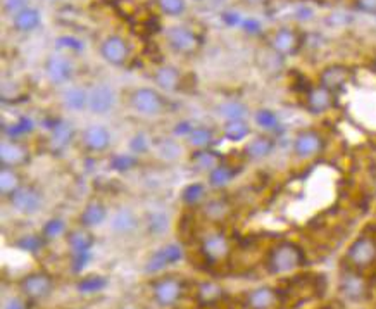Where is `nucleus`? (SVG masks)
<instances>
[{
  "instance_id": "nucleus-9",
  "label": "nucleus",
  "mask_w": 376,
  "mask_h": 309,
  "mask_svg": "<svg viewBox=\"0 0 376 309\" xmlns=\"http://www.w3.org/2000/svg\"><path fill=\"white\" fill-rule=\"evenodd\" d=\"M45 76L52 85H66L71 82L73 75H75V66H73L69 57L63 54H52L47 57L44 64Z\"/></svg>"
},
{
  "instance_id": "nucleus-47",
  "label": "nucleus",
  "mask_w": 376,
  "mask_h": 309,
  "mask_svg": "<svg viewBox=\"0 0 376 309\" xmlns=\"http://www.w3.org/2000/svg\"><path fill=\"white\" fill-rule=\"evenodd\" d=\"M147 226H149V231H152V234H162L168 228V218L161 214V212H154V214L149 216Z\"/></svg>"
},
{
  "instance_id": "nucleus-38",
  "label": "nucleus",
  "mask_w": 376,
  "mask_h": 309,
  "mask_svg": "<svg viewBox=\"0 0 376 309\" xmlns=\"http://www.w3.org/2000/svg\"><path fill=\"white\" fill-rule=\"evenodd\" d=\"M254 119L255 125L267 131V133H277V131L281 130L280 116L271 109H259L257 113H255Z\"/></svg>"
},
{
  "instance_id": "nucleus-3",
  "label": "nucleus",
  "mask_w": 376,
  "mask_h": 309,
  "mask_svg": "<svg viewBox=\"0 0 376 309\" xmlns=\"http://www.w3.org/2000/svg\"><path fill=\"white\" fill-rule=\"evenodd\" d=\"M7 200H9L11 207H13L18 214L33 216L44 206V194H42L40 188H37L35 185L23 183Z\"/></svg>"
},
{
  "instance_id": "nucleus-8",
  "label": "nucleus",
  "mask_w": 376,
  "mask_h": 309,
  "mask_svg": "<svg viewBox=\"0 0 376 309\" xmlns=\"http://www.w3.org/2000/svg\"><path fill=\"white\" fill-rule=\"evenodd\" d=\"M292 147L298 159H313L325 150V138L316 130H302L293 138Z\"/></svg>"
},
{
  "instance_id": "nucleus-4",
  "label": "nucleus",
  "mask_w": 376,
  "mask_h": 309,
  "mask_svg": "<svg viewBox=\"0 0 376 309\" xmlns=\"http://www.w3.org/2000/svg\"><path fill=\"white\" fill-rule=\"evenodd\" d=\"M130 106L143 116H159L166 109V99L156 88H137L130 95Z\"/></svg>"
},
{
  "instance_id": "nucleus-54",
  "label": "nucleus",
  "mask_w": 376,
  "mask_h": 309,
  "mask_svg": "<svg viewBox=\"0 0 376 309\" xmlns=\"http://www.w3.org/2000/svg\"><path fill=\"white\" fill-rule=\"evenodd\" d=\"M4 309H30L28 308V303H26V297L23 299V297H9V299L4 303Z\"/></svg>"
},
{
  "instance_id": "nucleus-45",
  "label": "nucleus",
  "mask_w": 376,
  "mask_h": 309,
  "mask_svg": "<svg viewBox=\"0 0 376 309\" xmlns=\"http://www.w3.org/2000/svg\"><path fill=\"white\" fill-rule=\"evenodd\" d=\"M150 147H152V142H150V138L147 137L145 133L133 135V137H131V140H130V144H128V149H130V152L137 157L149 152Z\"/></svg>"
},
{
  "instance_id": "nucleus-58",
  "label": "nucleus",
  "mask_w": 376,
  "mask_h": 309,
  "mask_svg": "<svg viewBox=\"0 0 376 309\" xmlns=\"http://www.w3.org/2000/svg\"><path fill=\"white\" fill-rule=\"evenodd\" d=\"M375 68H376V57H375Z\"/></svg>"
},
{
  "instance_id": "nucleus-41",
  "label": "nucleus",
  "mask_w": 376,
  "mask_h": 309,
  "mask_svg": "<svg viewBox=\"0 0 376 309\" xmlns=\"http://www.w3.org/2000/svg\"><path fill=\"white\" fill-rule=\"evenodd\" d=\"M106 287H107V280L99 275L81 278V280L78 281V285H76V289H78L80 293H99V292H102Z\"/></svg>"
},
{
  "instance_id": "nucleus-13",
  "label": "nucleus",
  "mask_w": 376,
  "mask_h": 309,
  "mask_svg": "<svg viewBox=\"0 0 376 309\" xmlns=\"http://www.w3.org/2000/svg\"><path fill=\"white\" fill-rule=\"evenodd\" d=\"M183 260V249L178 244H168L161 249H157L152 256L149 258L145 262V272L149 275H156L161 273L162 269H166L168 266L176 265L178 261Z\"/></svg>"
},
{
  "instance_id": "nucleus-32",
  "label": "nucleus",
  "mask_w": 376,
  "mask_h": 309,
  "mask_svg": "<svg viewBox=\"0 0 376 309\" xmlns=\"http://www.w3.org/2000/svg\"><path fill=\"white\" fill-rule=\"evenodd\" d=\"M63 102L69 111L88 109V92L81 87H69L63 94Z\"/></svg>"
},
{
  "instance_id": "nucleus-20",
  "label": "nucleus",
  "mask_w": 376,
  "mask_h": 309,
  "mask_svg": "<svg viewBox=\"0 0 376 309\" xmlns=\"http://www.w3.org/2000/svg\"><path fill=\"white\" fill-rule=\"evenodd\" d=\"M154 83L161 90L168 92V94H174L181 88L183 83V76L178 68H174L171 64H162L154 71Z\"/></svg>"
},
{
  "instance_id": "nucleus-31",
  "label": "nucleus",
  "mask_w": 376,
  "mask_h": 309,
  "mask_svg": "<svg viewBox=\"0 0 376 309\" xmlns=\"http://www.w3.org/2000/svg\"><path fill=\"white\" fill-rule=\"evenodd\" d=\"M21 185L23 180L21 175L18 173V169L2 166V169H0V194L6 197V199H9Z\"/></svg>"
},
{
  "instance_id": "nucleus-27",
  "label": "nucleus",
  "mask_w": 376,
  "mask_h": 309,
  "mask_svg": "<svg viewBox=\"0 0 376 309\" xmlns=\"http://www.w3.org/2000/svg\"><path fill=\"white\" fill-rule=\"evenodd\" d=\"M278 303V292L271 287H257L247 293L249 309H273Z\"/></svg>"
},
{
  "instance_id": "nucleus-10",
  "label": "nucleus",
  "mask_w": 376,
  "mask_h": 309,
  "mask_svg": "<svg viewBox=\"0 0 376 309\" xmlns=\"http://www.w3.org/2000/svg\"><path fill=\"white\" fill-rule=\"evenodd\" d=\"M269 47L274 50L280 57H290L296 54L302 47V35L297 30L283 26V28L277 30L271 37Z\"/></svg>"
},
{
  "instance_id": "nucleus-15",
  "label": "nucleus",
  "mask_w": 376,
  "mask_h": 309,
  "mask_svg": "<svg viewBox=\"0 0 376 309\" xmlns=\"http://www.w3.org/2000/svg\"><path fill=\"white\" fill-rule=\"evenodd\" d=\"M352 71L348 66L345 64H329L327 68L321 69L320 73V85L321 87L328 88L333 94H339L340 90H344L347 87V83L351 82Z\"/></svg>"
},
{
  "instance_id": "nucleus-36",
  "label": "nucleus",
  "mask_w": 376,
  "mask_h": 309,
  "mask_svg": "<svg viewBox=\"0 0 376 309\" xmlns=\"http://www.w3.org/2000/svg\"><path fill=\"white\" fill-rule=\"evenodd\" d=\"M218 113L224 121H235V119H245L247 114H249V109L240 100H228V102H223L218 107Z\"/></svg>"
},
{
  "instance_id": "nucleus-14",
  "label": "nucleus",
  "mask_w": 376,
  "mask_h": 309,
  "mask_svg": "<svg viewBox=\"0 0 376 309\" xmlns=\"http://www.w3.org/2000/svg\"><path fill=\"white\" fill-rule=\"evenodd\" d=\"M339 289L345 299L352 301V303H359V301L366 299L368 292H370L366 278L359 275L354 269H347V272H344L342 275H340Z\"/></svg>"
},
{
  "instance_id": "nucleus-5",
  "label": "nucleus",
  "mask_w": 376,
  "mask_h": 309,
  "mask_svg": "<svg viewBox=\"0 0 376 309\" xmlns=\"http://www.w3.org/2000/svg\"><path fill=\"white\" fill-rule=\"evenodd\" d=\"M19 291L30 301H44L54 291V278L45 272H35L23 277Z\"/></svg>"
},
{
  "instance_id": "nucleus-28",
  "label": "nucleus",
  "mask_w": 376,
  "mask_h": 309,
  "mask_svg": "<svg viewBox=\"0 0 376 309\" xmlns=\"http://www.w3.org/2000/svg\"><path fill=\"white\" fill-rule=\"evenodd\" d=\"M42 14L40 11L28 6L23 11H19L16 16H13V26L19 33H32L40 26Z\"/></svg>"
},
{
  "instance_id": "nucleus-53",
  "label": "nucleus",
  "mask_w": 376,
  "mask_h": 309,
  "mask_svg": "<svg viewBox=\"0 0 376 309\" xmlns=\"http://www.w3.org/2000/svg\"><path fill=\"white\" fill-rule=\"evenodd\" d=\"M240 28H242L243 32L249 33V35H257L259 32H261V23H259L257 19H254V18H243Z\"/></svg>"
},
{
  "instance_id": "nucleus-17",
  "label": "nucleus",
  "mask_w": 376,
  "mask_h": 309,
  "mask_svg": "<svg viewBox=\"0 0 376 309\" xmlns=\"http://www.w3.org/2000/svg\"><path fill=\"white\" fill-rule=\"evenodd\" d=\"M116 92L109 85H97L88 92V111L97 116L111 113L116 106Z\"/></svg>"
},
{
  "instance_id": "nucleus-25",
  "label": "nucleus",
  "mask_w": 376,
  "mask_h": 309,
  "mask_svg": "<svg viewBox=\"0 0 376 309\" xmlns=\"http://www.w3.org/2000/svg\"><path fill=\"white\" fill-rule=\"evenodd\" d=\"M107 219V207L100 200H90L80 214V225L85 228L100 226Z\"/></svg>"
},
{
  "instance_id": "nucleus-48",
  "label": "nucleus",
  "mask_w": 376,
  "mask_h": 309,
  "mask_svg": "<svg viewBox=\"0 0 376 309\" xmlns=\"http://www.w3.org/2000/svg\"><path fill=\"white\" fill-rule=\"evenodd\" d=\"M180 147H178L176 144H174L173 140H164L162 142L161 145H159V149H157V152H159V156L162 157V159H174V157L178 156V154H180Z\"/></svg>"
},
{
  "instance_id": "nucleus-35",
  "label": "nucleus",
  "mask_w": 376,
  "mask_h": 309,
  "mask_svg": "<svg viewBox=\"0 0 376 309\" xmlns=\"http://www.w3.org/2000/svg\"><path fill=\"white\" fill-rule=\"evenodd\" d=\"M223 289H221L218 284H214V281H204V284H200L199 289H197V299H199V303L204 304V306L216 304L219 299H223Z\"/></svg>"
},
{
  "instance_id": "nucleus-22",
  "label": "nucleus",
  "mask_w": 376,
  "mask_h": 309,
  "mask_svg": "<svg viewBox=\"0 0 376 309\" xmlns=\"http://www.w3.org/2000/svg\"><path fill=\"white\" fill-rule=\"evenodd\" d=\"M221 163H223V157L212 149H195V152H192V156H190V166L197 173H207L209 175Z\"/></svg>"
},
{
  "instance_id": "nucleus-2",
  "label": "nucleus",
  "mask_w": 376,
  "mask_h": 309,
  "mask_svg": "<svg viewBox=\"0 0 376 309\" xmlns=\"http://www.w3.org/2000/svg\"><path fill=\"white\" fill-rule=\"evenodd\" d=\"M166 42H168L173 52L185 57L195 56L202 49V38L199 37V33L193 32L192 28H187V26H171L166 32Z\"/></svg>"
},
{
  "instance_id": "nucleus-11",
  "label": "nucleus",
  "mask_w": 376,
  "mask_h": 309,
  "mask_svg": "<svg viewBox=\"0 0 376 309\" xmlns=\"http://www.w3.org/2000/svg\"><path fill=\"white\" fill-rule=\"evenodd\" d=\"M152 296L154 301L159 304L161 308H171L183 296V284H181L178 278L168 277V278H161L154 284L152 287Z\"/></svg>"
},
{
  "instance_id": "nucleus-37",
  "label": "nucleus",
  "mask_w": 376,
  "mask_h": 309,
  "mask_svg": "<svg viewBox=\"0 0 376 309\" xmlns=\"http://www.w3.org/2000/svg\"><path fill=\"white\" fill-rule=\"evenodd\" d=\"M33 130H35L33 119L28 118V116H19L13 125L4 128V135H6L7 138H13V140H19V138L32 133Z\"/></svg>"
},
{
  "instance_id": "nucleus-50",
  "label": "nucleus",
  "mask_w": 376,
  "mask_h": 309,
  "mask_svg": "<svg viewBox=\"0 0 376 309\" xmlns=\"http://www.w3.org/2000/svg\"><path fill=\"white\" fill-rule=\"evenodd\" d=\"M4 13L11 14V16H16L19 11H23L26 6V0H2Z\"/></svg>"
},
{
  "instance_id": "nucleus-12",
  "label": "nucleus",
  "mask_w": 376,
  "mask_h": 309,
  "mask_svg": "<svg viewBox=\"0 0 376 309\" xmlns=\"http://www.w3.org/2000/svg\"><path fill=\"white\" fill-rule=\"evenodd\" d=\"M231 253L230 238L224 234H209L207 237H204V241L200 242V254L204 256L205 261L209 262H219L224 261Z\"/></svg>"
},
{
  "instance_id": "nucleus-26",
  "label": "nucleus",
  "mask_w": 376,
  "mask_h": 309,
  "mask_svg": "<svg viewBox=\"0 0 376 309\" xmlns=\"http://www.w3.org/2000/svg\"><path fill=\"white\" fill-rule=\"evenodd\" d=\"M111 228L118 235H131L138 228L137 214L128 207H121L112 214Z\"/></svg>"
},
{
  "instance_id": "nucleus-43",
  "label": "nucleus",
  "mask_w": 376,
  "mask_h": 309,
  "mask_svg": "<svg viewBox=\"0 0 376 309\" xmlns=\"http://www.w3.org/2000/svg\"><path fill=\"white\" fill-rule=\"evenodd\" d=\"M23 253H30V254H38L45 246V237L44 235H25L18 241L16 244Z\"/></svg>"
},
{
  "instance_id": "nucleus-1",
  "label": "nucleus",
  "mask_w": 376,
  "mask_h": 309,
  "mask_svg": "<svg viewBox=\"0 0 376 309\" xmlns=\"http://www.w3.org/2000/svg\"><path fill=\"white\" fill-rule=\"evenodd\" d=\"M305 262V254L296 242H280L269 250L266 261V269L271 275H286L301 268Z\"/></svg>"
},
{
  "instance_id": "nucleus-46",
  "label": "nucleus",
  "mask_w": 376,
  "mask_h": 309,
  "mask_svg": "<svg viewBox=\"0 0 376 309\" xmlns=\"http://www.w3.org/2000/svg\"><path fill=\"white\" fill-rule=\"evenodd\" d=\"M56 45L63 50H69V52H83L85 44L76 37H69V35H64V37H59L56 40Z\"/></svg>"
},
{
  "instance_id": "nucleus-39",
  "label": "nucleus",
  "mask_w": 376,
  "mask_h": 309,
  "mask_svg": "<svg viewBox=\"0 0 376 309\" xmlns=\"http://www.w3.org/2000/svg\"><path fill=\"white\" fill-rule=\"evenodd\" d=\"M205 197H207V187L204 183H190L181 190V200L187 206H199V204L205 202Z\"/></svg>"
},
{
  "instance_id": "nucleus-24",
  "label": "nucleus",
  "mask_w": 376,
  "mask_h": 309,
  "mask_svg": "<svg viewBox=\"0 0 376 309\" xmlns=\"http://www.w3.org/2000/svg\"><path fill=\"white\" fill-rule=\"evenodd\" d=\"M274 140L269 135H257L243 147V152L250 161H262L269 157L274 150Z\"/></svg>"
},
{
  "instance_id": "nucleus-44",
  "label": "nucleus",
  "mask_w": 376,
  "mask_h": 309,
  "mask_svg": "<svg viewBox=\"0 0 376 309\" xmlns=\"http://www.w3.org/2000/svg\"><path fill=\"white\" fill-rule=\"evenodd\" d=\"M66 230H68V226H66V222L63 218H50L44 225L42 235L45 237V241H56V238L63 237Z\"/></svg>"
},
{
  "instance_id": "nucleus-57",
  "label": "nucleus",
  "mask_w": 376,
  "mask_h": 309,
  "mask_svg": "<svg viewBox=\"0 0 376 309\" xmlns=\"http://www.w3.org/2000/svg\"><path fill=\"white\" fill-rule=\"evenodd\" d=\"M193 2H202V0H193Z\"/></svg>"
},
{
  "instance_id": "nucleus-33",
  "label": "nucleus",
  "mask_w": 376,
  "mask_h": 309,
  "mask_svg": "<svg viewBox=\"0 0 376 309\" xmlns=\"http://www.w3.org/2000/svg\"><path fill=\"white\" fill-rule=\"evenodd\" d=\"M187 140H188V144L192 147H195V149H211L216 140V133L211 126L197 125L192 133L188 135Z\"/></svg>"
},
{
  "instance_id": "nucleus-51",
  "label": "nucleus",
  "mask_w": 376,
  "mask_h": 309,
  "mask_svg": "<svg viewBox=\"0 0 376 309\" xmlns=\"http://www.w3.org/2000/svg\"><path fill=\"white\" fill-rule=\"evenodd\" d=\"M356 9L368 16H376V0H354Z\"/></svg>"
},
{
  "instance_id": "nucleus-19",
  "label": "nucleus",
  "mask_w": 376,
  "mask_h": 309,
  "mask_svg": "<svg viewBox=\"0 0 376 309\" xmlns=\"http://www.w3.org/2000/svg\"><path fill=\"white\" fill-rule=\"evenodd\" d=\"M335 95L333 92H329L328 88L316 85L311 87L305 94V109L311 114H323L327 113L335 104Z\"/></svg>"
},
{
  "instance_id": "nucleus-40",
  "label": "nucleus",
  "mask_w": 376,
  "mask_h": 309,
  "mask_svg": "<svg viewBox=\"0 0 376 309\" xmlns=\"http://www.w3.org/2000/svg\"><path fill=\"white\" fill-rule=\"evenodd\" d=\"M137 164H138L137 156H133L131 152L130 154H116V156H112L111 161H109L111 169L116 173H128V171H131V169H133Z\"/></svg>"
},
{
  "instance_id": "nucleus-49",
  "label": "nucleus",
  "mask_w": 376,
  "mask_h": 309,
  "mask_svg": "<svg viewBox=\"0 0 376 309\" xmlns=\"http://www.w3.org/2000/svg\"><path fill=\"white\" fill-rule=\"evenodd\" d=\"M195 126H197L195 123L190 121V119H183V121H180V123H176V125H174V130H173L174 137L188 138V135L192 133Z\"/></svg>"
},
{
  "instance_id": "nucleus-56",
  "label": "nucleus",
  "mask_w": 376,
  "mask_h": 309,
  "mask_svg": "<svg viewBox=\"0 0 376 309\" xmlns=\"http://www.w3.org/2000/svg\"><path fill=\"white\" fill-rule=\"evenodd\" d=\"M245 6H250V7H261V6H266L269 0H242Z\"/></svg>"
},
{
  "instance_id": "nucleus-30",
  "label": "nucleus",
  "mask_w": 376,
  "mask_h": 309,
  "mask_svg": "<svg viewBox=\"0 0 376 309\" xmlns=\"http://www.w3.org/2000/svg\"><path fill=\"white\" fill-rule=\"evenodd\" d=\"M202 211H204V216L209 219V222L219 223V222H224V219L230 216L231 207H230V204H228V200L211 199V200H205Z\"/></svg>"
},
{
  "instance_id": "nucleus-6",
  "label": "nucleus",
  "mask_w": 376,
  "mask_h": 309,
  "mask_svg": "<svg viewBox=\"0 0 376 309\" xmlns=\"http://www.w3.org/2000/svg\"><path fill=\"white\" fill-rule=\"evenodd\" d=\"M345 258L354 268H370L376 262V241L370 235H360L348 246Z\"/></svg>"
},
{
  "instance_id": "nucleus-52",
  "label": "nucleus",
  "mask_w": 376,
  "mask_h": 309,
  "mask_svg": "<svg viewBox=\"0 0 376 309\" xmlns=\"http://www.w3.org/2000/svg\"><path fill=\"white\" fill-rule=\"evenodd\" d=\"M71 258H73V272L80 273L83 272V268H87L88 262L92 261V253L78 254V256H71Z\"/></svg>"
},
{
  "instance_id": "nucleus-7",
  "label": "nucleus",
  "mask_w": 376,
  "mask_h": 309,
  "mask_svg": "<svg viewBox=\"0 0 376 309\" xmlns=\"http://www.w3.org/2000/svg\"><path fill=\"white\" fill-rule=\"evenodd\" d=\"M100 56L106 61L107 64L116 66V68H121L125 66L131 57V47L119 35H109L102 40L100 44Z\"/></svg>"
},
{
  "instance_id": "nucleus-42",
  "label": "nucleus",
  "mask_w": 376,
  "mask_h": 309,
  "mask_svg": "<svg viewBox=\"0 0 376 309\" xmlns=\"http://www.w3.org/2000/svg\"><path fill=\"white\" fill-rule=\"evenodd\" d=\"M159 11L166 16L178 18L187 13V2L185 0H156Z\"/></svg>"
},
{
  "instance_id": "nucleus-55",
  "label": "nucleus",
  "mask_w": 376,
  "mask_h": 309,
  "mask_svg": "<svg viewBox=\"0 0 376 309\" xmlns=\"http://www.w3.org/2000/svg\"><path fill=\"white\" fill-rule=\"evenodd\" d=\"M223 21L226 23V25H230V26H240V25H242L243 18L240 16L238 13H234V11H230V13H224L223 14Z\"/></svg>"
},
{
  "instance_id": "nucleus-34",
  "label": "nucleus",
  "mask_w": 376,
  "mask_h": 309,
  "mask_svg": "<svg viewBox=\"0 0 376 309\" xmlns=\"http://www.w3.org/2000/svg\"><path fill=\"white\" fill-rule=\"evenodd\" d=\"M223 135L230 142H242L250 135V125L245 119H235L226 121L223 126Z\"/></svg>"
},
{
  "instance_id": "nucleus-16",
  "label": "nucleus",
  "mask_w": 376,
  "mask_h": 309,
  "mask_svg": "<svg viewBox=\"0 0 376 309\" xmlns=\"http://www.w3.org/2000/svg\"><path fill=\"white\" fill-rule=\"evenodd\" d=\"M0 163L6 168H21L30 163V150L19 140L7 138L0 144Z\"/></svg>"
},
{
  "instance_id": "nucleus-23",
  "label": "nucleus",
  "mask_w": 376,
  "mask_h": 309,
  "mask_svg": "<svg viewBox=\"0 0 376 309\" xmlns=\"http://www.w3.org/2000/svg\"><path fill=\"white\" fill-rule=\"evenodd\" d=\"M95 246L94 235L90 234V230L85 226L75 228L68 234V247L71 250V256H78V254L92 253Z\"/></svg>"
},
{
  "instance_id": "nucleus-21",
  "label": "nucleus",
  "mask_w": 376,
  "mask_h": 309,
  "mask_svg": "<svg viewBox=\"0 0 376 309\" xmlns=\"http://www.w3.org/2000/svg\"><path fill=\"white\" fill-rule=\"evenodd\" d=\"M83 145L85 149L94 154L106 152L111 145V133L106 126L92 125L83 131Z\"/></svg>"
},
{
  "instance_id": "nucleus-18",
  "label": "nucleus",
  "mask_w": 376,
  "mask_h": 309,
  "mask_svg": "<svg viewBox=\"0 0 376 309\" xmlns=\"http://www.w3.org/2000/svg\"><path fill=\"white\" fill-rule=\"evenodd\" d=\"M75 125L68 119H57L52 126H50L49 133V147L54 154H61L68 149L75 140Z\"/></svg>"
},
{
  "instance_id": "nucleus-29",
  "label": "nucleus",
  "mask_w": 376,
  "mask_h": 309,
  "mask_svg": "<svg viewBox=\"0 0 376 309\" xmlns=\"http://www.w3.org/2000/svg\"><path fill=\"white\" fill-rule=\"evenodd\" d=\"M235 176H236V168H234V166H230V164L221 163L218 168L212 169V171L207 175L209 187L214 188V190L226 188L228 185L234 181Z\"/></svg>"
}]
</instances>
